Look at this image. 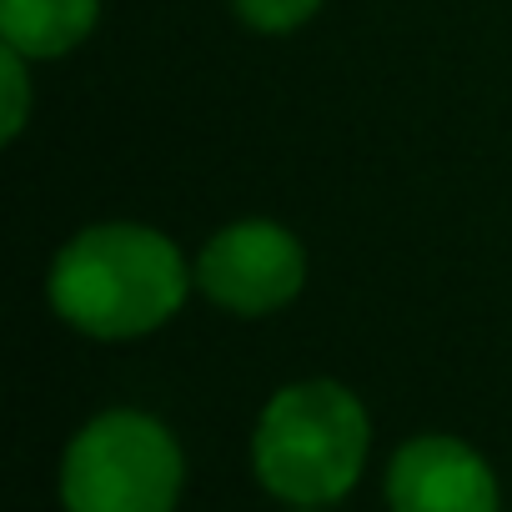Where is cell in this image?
<instances>
[{"label": "cell", "mask_w": 512, "mask_h": 512, "mask_svg": "<svg viewBox=\"0 0 512 512\" xmlns=\"http://www.w3.org/2000/svg\"><path fill=\"white\" fill-rule=\"evenodd\" d=\"M186 282L181 251L161 231L111 221L81 231L56 256L51 302L91 337H141L181 307Z\"/></svg>", "instance_id": "6da1fadb"}, {"label": "cell", "mask_w": 512, "mask_h": 512, "mask_svg": "<svg viewBox=\"0 0 512 512\" xmlns=\"http://www.w3.org/2000/svg\"><path fill=\"white\" fill-rule=\"evenodd\" d=\"M367 412L362 402L337 382H297L277 392L256 422L251 462L267 492L322 507L352 492L367 462Z\"/></svg>", "instance_id": "7a4b0ae2"}, {"label": "cell", "mask_w": 512, "mask_h": 512, "mask_svg": "<svg viewBox=\"0 0 512 512\" xmlns=\"http://www.w3.org/2000/svg\"><path fill=\"white\" fill-rule=\"evenodd\" d=\"M176 492V437L146 412H106L66 447V512H171Z\"/></svg>", "instance_id": "3957f363"}, {"label": "cell", "mask_w": 512, "mask_h": 512, "mask_svg": "<svg viewBox=\"0 0 512 512\" xmlns=\"http://www.w3.org/2000/svg\"><path fill=\"white\" fill-rule=\"evenodd\" d=\"M302 277H307V256L297 236L272 221H236L216 231L196 256L201 292L241 317L287 307L302 292Z\"/></svg>", "instance_id": "277c9868"}, {"label": "cell", "mask_w": 512, "mask_h": 512, "mask_svg": "<svg viewBox=\"0 0 512 512\" xmlns=\"http://www.w3.org/2000/svg\"><path fill=\"white\" fill-rule=\"evenodd\" d=\"M392 512H497L492 467L457 437H417L387 467Z\"/></svg>", "instance_id": "5b68a950"}, {"label": "cell", "mask_w": 512, "mask_h": 512, "mask_svg": "<svg viewBox=\"0 0 512 512\" xmlns=\"http://www.w3.org/2000/svg\"><path fill=\"white\" fill-rule=\"evenodd\" d=\"M96 26V0H0V36L11 51L31 56H66Z\"/></svg>", "instance_id": "8992f818"}, {"label": "cell", "mask_w": 512, "mask_h": 512, "mask_svg": "<svg viewBox=\"0 0 512 512\" xmlns=\"http://www.w3.org/2000/svg\"><path fill=\"white\" fill-rule=\"evenodd\" d=\"M26 56L6 46V56H0V91H6V106H0V136L16 141L21 121H26V101H31V86H26Z\"/></svg>", "instance_id": "52a82bcc"}, {"label": "cell", "mask_w": 512, "mask_h": 512, "mask_svg": "<svg viewBox=\"0 0 512 512\" xmlns=\"http://www.w3.org/2000/svg\"><path fill=\"white\" fill-rule=\"evenodd\" d=\"M231 6L241 11V21H251L256 31H292L302 26L322 0H231Z\"/></svg>", "instance_id": "ba28073f"}]
</instances>
